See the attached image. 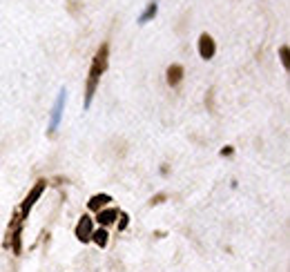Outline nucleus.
<instances>
[{
    "instance_id": "20e7f679",
    "label": "nucleus",
    "mask_w": 290,
    "mask_h": 272,
    "mask_svg": "<svg viewBox=\"0 0 290 272\" xmlns=\"http://www.w3.org/2000/svg\"><path fill=\"white\" fill-rule=\"evenodd\" d=\"M89 234H92V219L89 217H83L76 225V237L81 241H89Z\"/></svg>"
},
{
    "instance_id": "423d86ee",
    "label": "nucleus",
    "mask_w": 290,
    "mask_h": 272,
    "mask_svg": "<svg viewBox=\"0 0 290 272\" xmlns=\"http://www.w3.org/2000/svg\"><path fill=\"white\" fill-rule=\"evenodd\" d=\"M181 76H183V67H179V65H174V67L168 69V83L170 85H179Z\"/></svg>"
},
{
    "instance_id": "6e6552de",
    "label": "nucleus",
    "mask_w": 290,
    "mask_h": 272,
    "mask_svg": "<svg viewBox=\"0 0 290 272\" xmlns=\"http://www.w3.org/2000/svg\"><path fill=\"white\" fill-rule=\"evenodd\" d=\"M107 201H112L107 194H96V196H92V201H89V208H92V210H98L101 205H105Z\"/></svg>"
},
{
    "instance_id": "f257e3e1",
    "label": "nucleus",
    "mask_w": 290,
    "mask_h": 272,
    "mask_svg": "<svg viewBox=\"0 0 290 272\" xmlns=\"http://www.w3.org/2000/svg\"><path fill=\"white\" fill-rule=\"evenodd\" d=\"M105 67H107V45H103V47L98 49L94 63H92V69H89V81H87V98H85L87 105L92 103V96H94V92H96V85H98V81H101V74L105 72Z\"/></svg>"
},
{
    "instance_id": "f03ea898",
    "label": "nucleus",
    "mask_w": 290,
    "mask_h": 272,
    "mask_svg": "<svg viewBox=\"0 0 290 272\" xmlns=\"http://www.w3.org/2000/svg\"><path fill=\"white\" fill-rule=\"evenodd\" d=\"M43 190H45V181H38V183L34 185V190H31V192H29V196L27 199H25V203H23V210H20V217H27V212L31 208H34V203H36V199H38L40 194H43Z\"/></svg>"
},
{
    "instance_id": "1a4fd4ad",
    "label": "nucleus",
    "mask_w": 290,
    "mask_h": 272,
    "mask_svg": "<svg viewBox=\"0 0 290 272\" xmlns=\"http://www.w3.org/2000/svg\"><path fill=\"white\" fill-rule=\"evenodd\" d=\"M92 237H94V243H96V245H101V248L107 245V232L105 230H98V232H94Z\"/></svg>"
},
{
    "instance_id": "7ed1b4c3",
    "label": "nucleus",
    "mask_w": 290,
    "mask_h": 272,
    "mask_svg": "<svg viewBox=\"0 0 290 272\" xmlns=\"http://www.w3.org/2000/svg\"><path fill=\"white\" fill-rule=\"evenodd\" d=\"M214 49H217V47H214V40L210 38L208 34H203L201 38H199V54H201V58H205V60L212 58Z\"/></svg>"
},
{
    "instance_id": "9b49d317",
    "label": "nucleus",
    "mask_w": 290,
    "mask_h": 272,
    "mask_svg": "<svg viewBox=\"0 0 290 272\" xmlns=\"http://www.w3.org/2000/svg\"><path fill=\"white\" fill-rule=\"evenodd\" d=\"M281 60H284V65L288 67V47H281Z\"/></svg>"
},
{
    "instance_id": "39448f33",
    "label": "nucleus",
    "mask_w": 290,
    "mask_h": 272,
    "mask_svg": "<svg viewBox=\"0 0 290 272\" xmlns=\"http://www.w3.org/2000/svg\"><path fill=\"white\" fill-rule=\"evenodd\" d=\"M63 105H65V89L60 92L56 105H54V112H52V125H49V132H54L58 127V121H60V114H63Z\"/></svg>"
},
{
    "instance_id": "0eeeda50",
    "label": "nucleus",
    "mask_w": 290,
    "mask_h": 272,
    "mask_svg": "<svg viewBox=\"0 0 290 272\" xmlns=\"http://www.w3.org/2000/svg\"><path fill=\"white\" fill-rule=\"evenodd\" d=\"M116 219V210H105V212H98V221L103 225H110Z\"/></svg>"
},
{
    "instance_id": "9d476101",
    "label": "nucleus",
    "mask_w": 290,
    "mask_h": 272,
    "mask_svg": "<svg viewBox=\"0 0 290 272\" xmlns=\"http://www.w3.org/2000/svg\"><path fill=\"white\" fill-rule=\"evenodd\" d=\"M154 14H156V2H152V5L147 7V11H145V14L141 16V23H145V20H150Z\"/></svg>"
}]
</instances>
